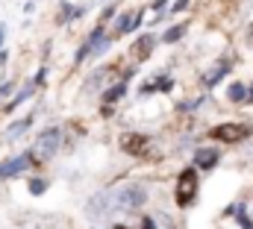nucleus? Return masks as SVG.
Returning <instances> with one entry per match:
<instances>
[{
  "instance_id": "obj_1",
  "label": "nucleus",
  "mask_w": 253,
  "mask_h": 229,
  "mask_svg": "<svg viewBox=\"0 0 253 229\" xmlns=\"http://www.w3.org/2000/svg\"><path fill=\"white\" fill-rule=\"evenodd\" d=\"M106 197H109V209H112V215H115V212L132 215V212L144 209L150 191H147L144 182H121V185H115V188H106Z\"/></svg>"
},
{
  "instance_id": "obj_2",
  "label": "nucleus",
  "mask_w": 253,
  "mask_h": 229,
  "mask_svg": "<svg viewBox=\"0 0 253 229\" xmlns=\"http://www.w3.org/2000/svg\"><path fill=\"white\" fill-rule=\"evenodd\" d=\"M118 147L124 150L129 159H138V162H159L162 159V147L147 132H124L118 138Z\"/></svg>"
},
{
  "instance_id": "obj_3",
  "label": "nucleus",
  "mask_w": 253,
  "mask_h": 229,
  "mask_svg": "<svg viewBox=\"0 0 253 229\" xmlns=\"http://www.w3.org/2000/svg\"><path fill=\"white\" fill-rule=\"evenodd\" d=\"M62 126H47V129H42L39 132V138L33 141V147H30V156H33V168L36 165H47L50 159H56V153H59V147H62Z\"/></svg>"
},
{
  "instance_id": "obj_4",
  "label": "nucleus",
  "mask_w": 253,
  "mask_h": 229,
  "mask_svg": "<svg viewBox=\"0 0 253 229\" xmlns=\"http://www.w3.org/2000/svg\"><path fill=\"white\" fill-rule=\"evenodd\" d=\"M200 197V171L189 165L177 173V185H174V203L177 209H191Z\"/></svg>"
},
{
  "instance_id": "obj_5",
  "label": "nucleus",
  "mask_w": 253,
  "mask_h": 229,
  "mask_svg": "<svg viewBox=\"0 0 253 229\" xmlns=\"http://www.w3.org/2000/svg\"><path fill=\"white\" fill-rule=\"evenodd\" d=\"M209 138L218 144H245L253 138V123L251 120H221L209 126Z\"/></svg>"
},
{
  "instance_id": "obj_6",
  "label": "nucleus",
  "mask_w": 253,
  "mask_h": 229,
  "mask_svg": "<svg viewBox=\"0 0 253 229\" xmlns=\"http://www.w3.org/2000/svg\"><path fill=\"white\" fill-rule=\"evenodd\" d=\"M156 47H159V36H153V33H141V36H135L132 44H129V59L141 65V62H147V59L153 56Z\"/></svg>"
},
{
  "instance_id": "obj_7",
  "label": "nucleus",
  "mask_w": 253,
  "mask_h": 229,
  "mask_svg": "<svg viewBox=\"0 0 253 229\" xmlns=\"http://www.w3.org/2000/svg\"><path fill=\"white\" fill-rule=\"evenodd\" d=\"M233 62H236V56H224V59H218V62H212V65L203 71V76H200L203 88H215L221 79H227L230 71H233Z\"/></svg>"
},
{
  "instance_id": "obj_8",
  "label": "nucleus",
  "mask_w": 253,
  "mask_h": 229,
  "mask_svg": "<svg viewBox=\"0 0 253 229\" xmlns=\"http://www.w3.org/2000/svg\"><path fill=\"white\" fill-rule=\"evenodd\" d=\"M168 91H174V76L165 71V74H153L147 82H141L135 94L144 100V97H153V94H168Z\"/></svg>"
},
{
  "instance_id": "obj_9",
  "label": "nucleus",
  "mask_w": 253,
  "mask_h": 229,
  "mask_svg": "<svg viewBox=\"0 0 253 229\" xmlns=\"http://www.w3.org/2000/svg\"><path fill=\"white\" fill-rule=\"evenodd\" d=\"M30 168H33V156H30V150H24V153L9 156V159L0 162V179H15V176L27 173Z\"/></svg>"
},
{
  "instance_id": "obj_10",
  "label": "nucleus",
  "mask_w": 253,
  "mask_h": 229,
  "mask_svg": "<svg viewBox=\"0 0 253 229\" xmlns=\"http://www.w3.org/2000/svg\"><path fill=\"white\" fill-rule=\"evenodd\" d=\"M191 165H194L197 171H203V173H212L218 165H221V150L203 144V147H197V150L191 153Z\"/></svg>"
},
{
  "instance_id": "obj_11",
  "label": "nucleus",
  "mask_w": 253,
  "mask_h": 229,
  "mask_svg": "<svg viewBox=\"0 0 253 229\" xmlns=\"http://www.w3.org/2000/svg\"><path fill=\"white\" fill-rule=\"evenodd\" d=\"M115 76H118V68H115V65H100V68H94V71L88 74V79L83 82V91H85V94H88V91H100L106 82L112 85Z\"/></svg>"
},
{
  "instance_id": "obj_12",
  "label": "nucleus",
  "mask_w": 253,
  "mask_h": 229,
  "mask_svg": "<svg viewBox=\"0 0 253 229\" xmlns=\"http://www.w3.org/2000/svg\"><path fill=\"white\" fill-rule=\"evenodd\" d=\"M141 24H144V6L129 9V12H121V15H118V24H115V30H112V36H115V38L129 36V33H135Z\"/></svg>"
},
{
  "instance_id": "obj_13",
  "label": "nucleus",
  "mask_w": 253,
  "mask_h": 229,
  "mask_svg": "<svg viewBox=\"0 0 253 229\" xmlns=\"http://www.w3.org/2000/svg\"><path fill=\"white\" fill-rule=\"evenodd\" d=\"M109 215H112V209H109L106 188H103V191H97L94 197H88V203H85V218H91L94 224H100V221H109Z\"/></svg>"
},
{
  "instance_id": "obj_14",
  "label": "nucleus",
  "mask_w": 253,
  "mask_h": 229,
  "mask_svg": "<svg viewBox=\"0 0 253 229\" xmlns=\"http://www.w3.org/2000/svg\"><path fill=\"white\" fill-rule=\"evenodd\" d=\"M126 91H129V79H118V82L106 85L103 94H100V106H118L126 97Z\"/></svg>"
},
{
  "instance_id": "obj_15",
  "label": "nucleus",
  "mask_w": 253,
  "mask_h": 229,
  "mask_svg": "<svg viewBox=\"0 0 253 229\" xmlns=\"http://www.w3.org/2000/svg\"><path fill=\"white\" fill-rule=\"evenodd\" d=\"M36 91H39V85H36L33 79H27V82H24L21 88H15V94H12V100H9V103H6V106L0 109V112H3V114H12L15 109H18V106H21V103H27V100H30V97L36 94Z\"/></svg>"
},
{
  "instance_id": "obj_16",
  "label": "nucleus",
  "mask_w": 253,
  "mask_h": 229,
  "mask_svg": "<svg viewBox=\"0 0 253 229\" xmlns=\"http://www.w3.org/2000/svg\"><path fill=\"white\" fill-rule=\"evenodd\" d=\"M36 123V112H30V114H24V117H18V120H12L9 126H6V141H18L30 126Z\"/></svg>"
},
{
  "instance_id": "obj_17",
  "label": "nucleus",
  "mask_w": 253,
  "mask_h": 229,
  "mask_svg": "<svg viewBox=\"0 0 253 229\" xmlns=\"http://www.w3.org/2000/svg\"><path fill=\"white\" fill-rule=\"evenodd\" d=\"M186 33H189V21H180V24L168 27V30L159 36V44H177V41L186 38Z\"/></svg>"
},
{
  "instance_id": "obj_18",
  "label": "nucleus",
  "mask_w": 253,
  "mask_h": 229,
  "mask_svg": "<svg viewBox=\"0 0 253 229\" xmlns=\"http://www.w3.org/2000/svg\"><path fill=\"white\" fill-rule=\"evenodd\" d=\"M224 215H230V218H236V221H239V227H242V229H253V218L248 215V209H245V203H230Z\"/></svg>"
},
{
  "instance_id": "obj_19",
  "label": "nucleus",
  "mask_w": 253,
  "mask_h": 229,
  "mask_svg": "<svg viewBox=\"0 0 253 229\" xmlns=\"http://www.w3.org/2000/svg\"><path fill=\"white\" fill-rule=\"evenodd\" d=\"M227 100L230 103H248V85L239 82V79L227 82Z\"/></svg>"
},
{
  "instance_id": "obj_20",
  "label": "nucleus",
  "mask_w": 253,
  "mask_h": 229,
  "mask_svg": "<svg viewBox=\"0 0 253 229\" xmlns=\"http://www.w3.org/2000/svg\"><path fill=\"white\" fill-rule=\"evenodd\" d=\"M47 188H50V182H47L44 176H33V179L27 182V191H30L33 197H42V194H47Z\"/></svg>"
},
{
  "instance_id": "obj_21",
  "label": "nucleus",
  "mask_w": 253,
  "mask_h": 229,
  "mask_svg": "<svg viewBox=\"0 0 253 229\" xmlns=\"http://www.w3.org/2000/svg\"><path fill=\"white\" fill-rule=\"evenodd\" d=\"M115 12H118V0H115V3L109 0V3L103 6V12H100V21H97V24H103V27H106V24H109V21L115 18Z\"/></svg>"
},
{
  "instance_id": "obj_22",
  "label": "nucleus",
  "mask_w": 253,
  "mask_h": 229,
  "mask_svg": "<svg viewBox=\"0 0 253 229\" xmlns=\"http://www.w3.org/2000/svg\"><path fill=\"white\" fill-rule=\"evenodd\" d=\"M15 88H18V82H15V79H6V82H0V100L12 97V94H15Z\"/></svg>"
},
{
  "instance_id": "obj_23",
  "label": "nucleus",
  "mask_w": 253,
  "mask_h": 229,
  "mask_svg": "<svg viewBox=\"0 0 253 229\" xmlns=\"http://www.w3.org/2000/svg\"><path fill=\"white\" fill-rule=\"evenodd\" d=\"M33 82H36V85H39V88H42V85H44V82H47V65H42V68H39V74H36V76H33Z\"/></svg>"
},
{
  "instance_id": "obj_24",
  "label": "nucleus",
  "mask_w": 253,
  "mask_h": 229,
  "mask_svg": "<svg viewBox=\"0 0 253 229\" xmlns=\"http://www.w3.org/2000/svg\"><path fill=\"white\" fill-rule=\"evenodd\" d=\"M189 6H191V0H174V3H171V12L180 15V12H186Z\"/></svg>"
},
{
  "instance_id": "obj_25",
  "label": "nucleus",
  "mask_w": 253,
  "mask_h": 229,
  "mask_svg": "<svg viewBox=\"0 0 253 229\" xmlns=\"http://www.w3.org/2000/svg\"><path fill=\"white\" fill-rule=\"evenodd\" d=\"M141 229H159V227H156V221H153V218H147V215H144V218H141Z\"/></svg>"
},
{
  "instance_id": "obj_26",
  "label": "nucleus",
  "mask_w": 253,
  "mask_h": 229,
  "mask_svg": "<svg viewBox=\"0 0 253 229\" xmlns=\"http://www.w3.org/2000/svg\"><path fill=\"white\" fill-rule=\"evenodd\" d=\"M245 44H248V47H253V24L248 27V33H245Z\"/></svg>"
},
{
  "instance_id": "obj_27",
  "label": "nucleus",
  "mask_w": 253,
  "mask_h": 229,
  "mask_svg": "<svg viewBox=\"0 0 253 229\" xmlns=\"http://www.w3.org/2000/svg\"><path fill=\"white\" fill-rule=\"evenodd\" d=\"M3 44H6V24L0 21V50H3Z\"/></svg>"
},
{
  "instance_id": "obj_28",
  "label": "nucleus",
  "mask_w": 253,
  "mask_h": 229,
  "mask_svg": "<svg viewBox=\"0 0 253 229\" xmlns=\"http://www.w3.org/2000/svg\"><path fill=\"white\" fill-rule=\"evenodd\" d=\"M6 59H9V53H6V50H0V68L6 65Z\"/></svg>"
},
{
  "instance_id": "obj_29",
  "label": "nucleus",
  "mask_w": 253,
  "mask_h": 229,
  "mask_svg": "<svg viewBox=\"0 0 253 229\" xmlns=\"http://www.w3.org/2000/svg\"><path fill=\"white\" fill-rule=\"evenodd\" d=\"M248 103H253V82L248 85Z\"/></svg>"
},
{
  "instance_id": "obj_30",
  "label": "nucleus",
  "mask_w": 253,
  "mask_h": 229,
  "mask_svg": "<svg viewBox=\"0 0 253 229\" xmlns=\"http://www.w3.org/2000/svg\"><path fill=\"white\" fill-rule=\"evenodd\" d=\"M112 229H132V227H124V224H115Z\"/></svg>"
},
{
  "instance_id": "obj_31",
  "label": "nucleus",
  "mask_w": 253,
  "mask_h": 229,
  "mask_svg": "<svg viewBox=\"0 0 253 229\" xmlns=\"http://www.w3.org/2000/svg\"><path fill=\"white\" fill-rule=\"evenodd\" d=\"M97 3H109V0H91V6H97Z\"/></svg>"
},
{
  "instance_id": "obj_32",
  "label": "nucleus",
  "mask_w": 253,
  "mask_h": 229,
  "mask_svg": "<svg viewBox=\"0 0 253 229\" xmlns=\"http://www.w3.org/2000/svg\"><path fill=\"white\" fill-rule=\"evenodd\" d=\"M168 229H183V227H177V224H171V227H168Z\"/></svg>"
},
{
  "instance_id": "obj_33",
  "label": "nucleus",
  "mask_w": 253,
  "mask_h": 229,
  "mask_svg": "<svg viewBox=\"0 0 253 229\" xmlns=\"http://www.w3.org/2000/svg\"><path fill=\"white\" fill-rule=\"evenodd\" d=\"M251 215H253V209H251Z\"/></svg>"
}]
</instances>
